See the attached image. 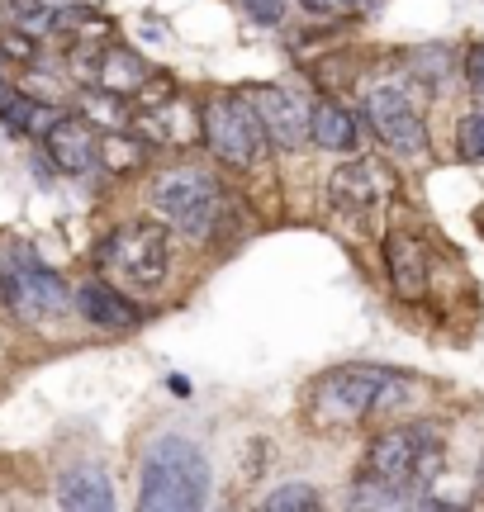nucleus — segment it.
Returning a JSON list of instances; mask_svg holds the SVG:
<instances>
[{
    "label": "nucleus",
    "instance_id": "1",
    "mask_svg": "<svg viewBox=\"0 0 484 512\" xmlns=\"http://www.w3.org/2000/svg\"><path fill=\"white\" fill-rule=\"evenodd\" d=\"M209 470L205 446L186 432H162L143 451V475H138V508L143 512H195L209 503Z\"/></svg>",
    "mask_w": 484,
    "mask_h": 512
},
{
    "label": "nucleus",
    "instance_id": "2",
    "mask_svg": "<svg viewBox=\"0 0 484 512\" xmlns=\"http://www.w3.org/2000/svg\"><path fill=\"white\" fill-rule=\"evenodd\" d=\"M442 460H447V446H442L437 427H428V422H399V427H385V432L371 437V446H366V475L375 484H385L390 494H399L404 503H418L423 489L442 475Z\"/></svg>",
    "mask_w": 484,
    "mask_h": 512
},
{
    "label": "nucleus",
    "instance_id": "3",
    "mask_svg": "<svg viewBox=\"0 0 484 512\" xmlns=\"http://www.w3.org/2000/svg\"><path fill=\"white\" fill-rule=\"evenodd\" d=\"M95 266L105 271V280H114L119 290L129 294H157L171 275V233L167 223L152 219H129L110 228V238L100 242Z\"/></svg>",
    "mask_w": 484,
    "mask_h": 512
},
{
    "label": "nucleus",
    "instance_id": "4",
    "mask_svg": "<svg viewBox=\"0 0 484 512\" xmlns=\"http://www.w3.org/2000/svg\"><path fill=\"white\" fill-rule=\"evenodd\" d=\"M148 200L190 242L214 238V228L224 223V185L214 181V171H205V166L181 162L157 171L148 185Z\"/></svg>",
    "mask_w": 484,
    "mask_h": 512
},
{
    "label": "nucleus",
    "instance_id": "5",
    "mask_svg": "<svg viewBox=\"0 0 484 512\" xmlns=\"http://www.w3.org/2000/svg\"><path fill=\"white\" fill-rule=\"evenodd\" d=\"M0 299L24 318V323H48L72 309V285L24 242L0 247Z\"/></svg>",
    "mask_w": 484,
    "mask_h": 512
},
{
    "label": "nucleus",
    "instance_id": "6",
    "mask_svg": "<svg viewBox=\"0 0 484 512\" xmlns=\"http://www.w3.org/2000/svg\"><path fill=\"white\" fill-rule=\"evenodd\" d=\"M200 143L233 171H252L266 157V128H261L257 110L247 91H219L200 105Z\"/></svg>",
    "mask_w": 484,
    "mask_h": 512
},
{
    "label": "nucleus",
    "instance_id": "7",
    "mask_svg": "<svg viewBox=\"0 0 484 512\" xmlns=\"http://www.w3.org/2000/svg\"><path fill=\"white\" fill-rule=\"evenodd\" d=\"M385 375H390V366H337L328 375H318L309 389V418L318 427H356L361 418L375 413Z\"/></svg>",
    "mask_w": 484,
    "mask_h": 512
},
{
    "label": "nucleus",
    "instance_id": "8",
    "mask_svg": "<svg viewBox=\"0 0 484 512\" xmlns=\"http://www.w3.org/2000/svg\"><path fill=\"white\" fill-rule=\"evenodd\" d=\"M366 124L380 143L390 147L394 157H428L432 147V133H428V119L423 110L413 105V95L404 86H375L366 91Z\"/></svg>",
    "mask_w": 484,
    "mask_h": 512
},
{
    "label": "nucleus",
    "instance_id": "9",
    "mask_svg": "<svg viewBox=\"0 0 484 512\" xmlns=\"http://www.w3.org/2000/svg\"><path fill=\"white\" fill-rule=\"evenodd\" d=\"M390 190H394L390 166L375 162V157H352V162H342L328 176V200H333V209L342 219L352 223H371L385 209Z\"/></svg>",
    "mask_w": 484,
    "mask_h": 512
},
{
    "label": "nucleus",
    "instance_id": "10",
    "mask_svg": "<svg viewBox=\"0 0 484 512\" xmlns=\"http://www.w3.org/2000/svg\"><path fill=\"white\" fill-rule=\"evenodd\" d=\"M38 138H43L48 162H53L62 176H91L95 166H100V128H95L86 114H57Z\"/></svg>",
    "mask_w": 484,
    "mask_h": 512
},
{
    "label": "nucleus",
    "instance_id": "11",
    "mask_svg": "<svg viewBox=\"0 0 484 512\" xmlns=\"http://www.w3.org/2000/svg\"><path fill=\"white\" fill-rule=\"evenodd\" d=\"M247 100H252L271 147L299 152V143H309V105L295 91H285V86H247Z\"/></svg>",
    "mask_w": 484,
    "mask_h": 512
},
{
    "label": "nucleus",
    "instance_id": "12",
    "mask_svg": "<svg viewBox=\"0 0 484 512\" xmlns=\"http://www.w3.org/2000/svg\"><path fill=\"white\" fill-rule=\"evenodd\" d=\"M380 256H385V275H390V290L404 299V304H418L432 285V252L428 242L409 233V228H390L385 242H380Z\"/></svg>",
    "mask_w": 484,
    "mask_h": 512
},
{
    "label": "nucleus",
    "instance_id": "13",
    "mask_svg": "<svg viewBox=\"0 0 484 512\" xmlns=\"http://www.w3.org/2000/svg\"><path fill=\"white\" fill-rule=\"evenodd\" d=\"M72 309L100 332H138L143 328V304L129 290H119L114 280H86L72 290Z\"/></svg>",
    "mask_w": 484,
    "mask_h": 512
},
{
    "label": "nucleus",
    "instance_id": "14",
    "mask_svg": "<svg viewBox=\"0 0 484 512\" xmlns=\"http://www.w3.org/2000/svg\"><path fill=\"white\" fill-rule=\"evenodd\" d=\"M57 503L72 512H110L114 508V479L105 465L95 460H81V465H67L57 475Z\"/></svg>",
    "mask_w": 484,
    "mask_h": 512
},
{
    "label": "nucleus",
    "instance_id": "15",
    "mask_svg": "<svg viewBox=\"0 0 484 512\" xmlns=\"http://www.w3.org/2000/svg\"><path fill=\"white\" fill-rule=\"evenodd\" d=\"M152 81V67L143 53H133L129 43H105L95 53V86L110 95H138Z\"/></svg>",
    "mask_w": 484,
    "mask_h": 512
},
{
    "label": "nucleus",
    "instance_id": "16",
    "mask_svg": "<svg viewBox=\"0 0 484 512\" xmlns=\"http://www.w3.org/2000/svg\"><path fill=\"white\" fill-rule=\"evenodd\" d=\"M309 143L323 147V152L352 157L356 147H361V124H356V114L347 110V105H337V100H314V105H309Z\"/></svg>",
    "mask_w": 484,
    "mask_h": 512
},
{
    "label": "nucleus",
    "instance_id": "17",
    "mask_svg": "<svg viewBox=\"0 0 484 512\" xmlns=\"http://www.w3.org/2000/svg\"><path fill=\"white\" fill-rule=\"evenodd\" d=\"M57 114L48 100H38V95L19 91V86H10L5 76H0V124L10 128V133H19V138H38L43 128L53 124Z\"/></svg>",
    "mask_w": 484,
    "mask_h": 512
},
{
    "label": "nucleus",
    "instance_id": "18",
    "mask_svg": "<svg viewBox=\"0 0 484 512\" xmlns=\"http://www.w3.org/2000/svg\"><path fill=\"white\" fill-rule=\"evenodd\" d=\"M409 72L428 86V91H447V81L456 76V53H451L447 43H428V48H418L409 57Z\"/></svg>",
    "mask_w": 484,
    "mask_h": 512
},
{
    "label": "nucleus",
    "instance_id": "19",
    "mask_svg": "<svg viewBox=\"0 0 484 512\" xmlns=\"http://www.w3.org/2000/svg\"><path fill=\"white\" fill-rule=\"evenodd\" d=\"M266 512H318L323 508V494H318L309 479H290V484H276L271 494L261 498Z\"/></svg>",
    "mask_w": 484,
    "mask_h": 512
},
{
    "label": "nucleus",
    "instance_id": "20",
    "mask_svg": "<svg viewBox=\"0 0 484 512\" xmlns=\"http://www.w3.org/2000/svg\"><path fill=\"white\" fill-rule=\"evenodd\" d=\"M456 152L466 162H484V105L461 114V124H456Z\"/></svg>",
    "mask_w": 484,
    "mask_h": 512
},
{
    "label": "nucleus",
    "instance_id": "21",
    "mask_svg": "<svg viewBox=\"0 0 484 512\" xmlns=\"http://www.w3.org/2000/svg\"><path fill=\"white\" fill-rule=\"evenodd\" d=\"M100 162H110V171H129V166L143 162V147L114 133V138H100Z\"/></svg>",
    "mask_w": 484,
    "mask_h": 512
},
{
    "label": "nucleus",
    "instance_id": "22",
    "mask_svg": "<svg viewBox=\"0 0 484 512\" xmlns=\"http://www.w3.org/2000/svg\"><path fill=\"white\" fill-rule=\"evenodd\" d=\"M0 57L10 62H34V34H24V29H0Z\"/></svg>",
    "mask_w": 484,
    "mask_h": 512
},
{
    "label": "nucleus",
    "instance_id": "23",
    "mask_svg": "<svg viewBox=\"0 0 484 512\" xmlns=\"http://www.w3.org/2000/svg\"><path fill=\"white\" fill-rule=\"evenodd\" d=\"M242 10H247L252 24H266V29H271V24L285 19V0H242Z\"/></svg>",
    "mask_w": 484,
    "mask_h": 512
},
{
    "label": "nucleus",
    "instance_id": "24",
    "mask_svg": "<svg viewBox=\"0 0 484 512\" xmlns=\"http://www.w3.org/2000/svg\"><path fill=\"white\" fill-rule=\"evenodd\" d=\"M461 76L470 81V91L484 95V43H470L466 57H461Z\"/></svg>",
    "mask_w": 484,
    "mask_h": 512
},
{
    "label": "nucleus",
    "instance_id": "25",
    "mask_svg": "<svg viewBox=\"0 0 484 512\" xmlns=\"http://www.w3.org/2000/svg\"><path fill=\"white\" fill-rule=\"evenodd\" d=\"M171 394H181V399H190V380H181V375H171Z\"/></svg>",
    "mask_w": 484,
    "mask_h": 512
},
{
    "label": "nucleus",
    "instance_id": "26",
    "mask_svg": "<svg viewBox=\"0 0 484 512\" xmlns=\"http://www.w3.org/2000/svg\"><path fill=\"white\" fill-rule=\"evenodd\" d=\"M361 0H328V10H356Z\"/></svg>",
    "mask_w": 484,
    "mask_h": 512
},
{
    "label": "nucleus",
    "instance_id": "27",
    "mask_svg": "<svg viewBox=\"0 0 484 512\" xmlns=\"http://www.w3.org/2000/svg\"><path fill=\"white\" fill-rule=\"evenodd\" d=\"M299 5H304V10H318V15L328 10V0H299Z\"/></svg>",
    "mask_w": 484,
    "mask_h": 512
},
{
    "label": "nucleus",
    "instance_id": "28",
    "mask_svg": "<svg viewBox=\"0 0 484 512\" xmlns=\"http://www.w3.org/2000/svg\"><path fill=\"white\" fill-rule=\"evenodd\" d=\"M0 76H5V57H0Z\"/></svg>",
    "mask_w": 484,
    "mask_h": 512
},
{
    "label": "nucleus",
    "instance_id": "29",
    "mask_svg": "<svg viewBox=\"0 0 484 512\" xmlns=\"http://www.w3.org/2000/svg\"><path fill=\"white\" fill-rule=\"evenodd\" d=\"M480 475H484V460H480Z\"/></svg>",
    "mask_w": 484,
    "mask_h": 512
}]
</instances>
